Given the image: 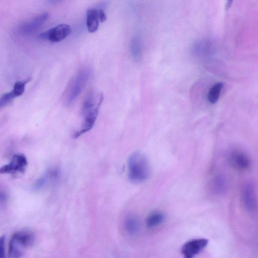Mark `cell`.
<instances>
[{"instance_id":"d6986e66","label":"cell","mask_w":258,"mask_h":258,"mask_svg":"<svg viewBox=\"0 0 258 258\" xmlns=\"http://www.w3.org/2000/svg\"><path fill=\"white\" fill-rule=\"evenodd\" d=\"M51 180L48 176L45 174V175L37 179L33 185V188L35 190H38L43 188L48 181Z\"/></svg>"},{"instance_id":"7c38bea8","label":"cell","mask_w":258,"mask_h":258,"mask_svg":"<svg viewBox=\"0 0 258 258\" xmlns=\"http://www.w3.org/2000/svg\"><path fill=\"white\" fill-rule=\"evenodd\" d=\"M165 219L164 214L160 212H154L146 218V226L150 228L157 227L163 222Z\"/></svg>"},{"instance_id":"5b68a950","label":"cell","mask_w":258,"mask_h":258,"mask_svg":"<svg viewBox=\"0 0 258 258\" xmlns=\"http://www.w3.org/2000/svg\"><path fill=\"white\" fill-rule=\"evenodd\" d=\"M27 165V160L24 154H15L8 164L0 168V174H9L13 175L23 174L26 170Z\"/></svg>"},{"instance_id":"6da1fadb","label":"cell","mask_w":258,"mask_h":258,"mask_svg":"<svg viewBox=\"0 0 258 258\" xmlns=\"http://www.w3.org/2000/svg\"><path fill=\"white\" fill-rule=\"evenodd\" d=\"M102 94L90 92L83 102L82 112L84 121L81 129L73 135L77 138L82 134L89 131L94 126L97 117L100 106L103 101Z\"/></svg>"},{"instance_id":"ffe728a7","label":"cell","mask_w":258,"mask_h":258,"mask_svg":"<svg viewBox=\"0 0 258 258\" xmlns=\"http://www.w3.org/2000/svg\"><path fill=\"white\" fill-rule=\"evenodd\" d=\"M5 236L0 237V258H6L5 253Z\"/></svg>"},{"instance_id":"5bb4252c","label":"cell","mask_w":258,"mask_h":258,"mask_svg":"<svg viewBox=\"0 0 258 258\" xmlns=\"http://www.w3.org/2000/svg\"><path fill=\"white\" fill-rule=\"evenodd\" d=\"M223 86L224 84L221 82L217 83L213 86L207 96L208 100L210 103L214 104L217 102Z\"/></svg>"},{"instance_id":"277c9868","label":"cell","mask_w":258,"mask_h":258,"mask_svg":"<svg viewBox=\"0 0 258 258\" xmlns=\"http://www.w3.org/2000/svg\"><path fill=\"white\" fill-rule=\"evenodd\" d=\"M34 242L33 234L28 231H19L13 234L9 242V258H22L24 250L31 246Z\"/></svg>"},{"instance_id":"44dd1931","label":"cell","mask_w":258,"mask_h":258,"mask_svg":"<svg viewBox=\"0 0 258 258\" xmlns=\"http://www.w3.org/2000/svg\"><path fill=\"white\" fill-rule=\"evenodd\" d=\"M98 16L99 22H104L107 19V17L105 13H104V11L102 9L98 10Z\"/></svg>"},{"instance_id":"ac0fdd59","label":"cell","mask_w":258,"mask_h":258,"mask_svg":"<svg viewBox=\"0 0 258 258\" xmlns=\"http://www.w3.org/2000/svg\"><path fill=\"white\" fill-rule=\"evenodd\" d=\"M29 80H28L27 81L24 82L18 81L15 84L12 91L16 97L20 96L23 94L25 91L26 84L28 81H29Z\"/></svg>"},{"instance_id":"52a82bcc","label":"cell","mask_w":258,"mask_h":258,"mask_svg":"<svg viewBox=\"0 0 258 258\" xmlns=\"http://www.w3.org/2000/svg\"><path fill=\"white\" fill-rule=\"evenodd\" d=\"M71 27L65 24H59L39 35L42 39L57 42L65 39L71 33Z\"/></svg>"},{"instance_id":"8fae6325","label":"cell","mask_w":258,"mask_h":258,"mask_svg":"<svg viewBox=\"0 0 258 258\" xmlns=\"http://www.w3.org/2000/svg\"><path fill=\"white\" fill-rule=\"evenodd\" d=\"M99 19L98 10L92 8L88 10L86 17V25L90 33L96 32L99 26Z\"/></svg>"},{"instance_id":"4fadbf2b","label":"cell","mask_w":258,"mask_h":258,"mask_svg":"<svg viewBox=\"0 0 258 258\" xmlns=\"http://www.w3.org/2000/svg\"><path fill=\"white\" fill-rule=\"evenodd\" d=\"M130 50L132 56L136 61H140L142 56V47L140 39L136 37L133 38L130 43Z\"/></svg>"},{"instance_id":"ba28073f","label":"cell","mask_w":258,"mask_h":258,"mask_svg":"<svg viewBox=\"0 0 258 258\" xmlns=\"http://www.w3.org/2000/svg\"><path fill=\"white\" fill-rule=\"evenodd\" d=\"M205 238H195L185 242L182 246L181 252L183 258H194L208 245Z\"/></svg>"},{"instance_id":"9c48e42d","label":"cell","mask_w":258,"mask_h":258,"mask_svg":"<svg viewBox=\"0 0 258 258\" xmlns=\"http://www.w3.org/2000/svg\"><path fill=\"white\" fill-rule=\"evenodd\" d=\"M242 202L245 209L249 212H254L256 208V198L252 183H246L242 190Z\"/></svg>"},{"instance_id":"30bf717a","label":"cell","mask_w":258,"mask_h":258,"mask_svg":"<svg viewBox=\"0 0 258 258\" xmlns=\"http://www.w3.org/2000/svg\"><path fill=\"white\" fill-rule=\"evenodd\" d=\"M229 161L234 168L239 170L247 169L250 164L249 157L245 153L238 151H234L231 153Z\"/></svg>"},{"instance_id":"9a60e30c","label":"cell","mask_w":258,"mask_h":258,"mask_svg":"<svg viewBox=\"0 0 258 258\" xmlns=\"http://www.w3.org/2000/svg\"><path fill=\"white\" fill-rule=\"evenodd\" d=\"M212 187L216 194H222L226 187L225 179L220 176L216 177L212 181Z\"/></svg>"},{"instance_id":"7a4b0ae2","label":"cell","mask_w":258,"mask_h":258,"mask_svg":"<svg viewBox=\"0 0 258 258\" xmlns=\"http://www.w3.org/2000/svg\"><path fill=\"white\" fill-rule=\"evenodd\" d=\"M127 171L129 179L134 183H142L147 180L151 173L149 160L141 152L132 154L127 160Z\"/></svg>"},{"instance_id":"8992f818","label":"cell","mask_w":258,"mask_h":258,"mask_svg":"<svg viewBox=\"0 0 258 258\" xmlns=\"http://www.w3.org/2000/svg\"><path fill=\"white\" fill-rule=\"evenodd\" d=\"M48 17L47 13H43L31 20L21 24L17 28L18 33L22 36H27L35 33L44 25Z\"/></svg>"},{"instance_id":"2e32d148","label":"cell","mask_w":258,"mask_h":258,"mask_svg":"<svg viewBox=\"0 0 258 258\" xmlns=\"http://www.w3.org/2000/svg\"><path fill=\"white\" fill-rule=\"evenodd\" d=\"M124 227L127 233L130 234H134L139 230L138 221L134 217H127L125 221Z\"/></svg>"},{"instance_id":"3957f363","label":"cell","mask_w":258,"mask_h":258,"mask_svg":"<svg viewBox=\"0 0 258 258\" xmlns=\"http://www.w3.org/2000/svg\"><path fill=\"white\" fill-rule=\"evenodd\" d=\"M91 74L90 68L84 67L80 70L71 80L64 93L67 105L73 103L81 93Z\"/></svg>"},{"instance_id":"e0dca14e","label":"cell","mask_w":258,"mask_h":258,"mask_svg":"<svg viewBox=\"0 0 258 258\" xmlns=\"http://www.w3.org/2000/svg\"><path fill=\"white\" fill-rule=\"evenodd\" d=\"M16 97L13 91L3 94L0 97V109L6 106Z\"/></svg>"}]
</instances>
